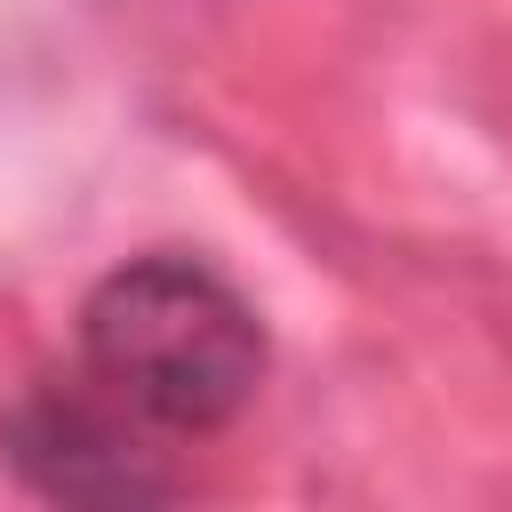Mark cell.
I'll return each mask as SVG.
<instances>
[{
    "instance_id": "6da1fadb",
    "label": "cell",
    "mask_w": 512,
    "mask_h": 512,
    "mask_svg": "<svg viewBox=\"0 0 512 512\" xmlns=\"http://www.w3.org/2000/svg\"><path fill=\"white\" fill-rule=\"evenodd\" d=\"M264 360L272 352L256 304L184 248L128 256L80 304V368L144 432H224L256 400Z\"/></svg>"
},
{
    "instance_id": "7a4b0ae2",
    "label": "cell",
    "mask_w": 512,
    "mask_h": 512,
    "mask_svg": "<svg viewBox=\"0 0 512 512\" xmlns=\"http://www.w3.org/2000/svg\"><path fill=\"white\" fill-rule=\"evenodd\" d=\"M0 464L48 496V504H160L176 496V472L152 464L144 424L104 400L96 384H32L16 408H0Z\"/></svg>"
}]
</instances>
